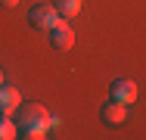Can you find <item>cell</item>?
<instances>
[{"label": "cell", "instance_id": "cell-1", "mask_svg": "<svg viewBox=\"0 0 146 140\" xmlns=\"http://www.w3.org/2000/svg\"><path fill=\"white\" fill-rule=\"evenodd\" d=\"M19 131H25V128H47L50 131V112L44 103H25V106H19Z\"/></svg>", "mask_w": 146, "mask_h": 140}, {"label": "cell", "instance_id": "cell-2", "mask_svg": "<svg viewBox=\"0 0 146 140\" xmlns=\"http://www.w3.org/2000/svg\"><path fill=\"white\" fill-rule=\"evenodd\" d=\"M28 19H31V25L37 31H50L59 22V13H56V6H50V3H37V6H31Z\"/></svg>", "mask_w": 146, "mask_h": 140}, {"label": "cell", "instance_id": "cell-3", "mask_svg": "<svg viewBox=\"0 0 146 140\" xmlns=\"http://www.w3.org/2000/svg\"><path fill=\"white\" fill-rule=\"evenodd\" d=\"M47 34H50V44H53L56 50H62V53L75 47V31L68 28V19H59V22L50 28Z\"/></svg>", "mask_w": 146, "mask_h": 140}, {"label": "cell", "instance_id": "cell-4", "mask_svg": "<svg viewBox=\"0 0 146 140\" xmlns=\"http://www.w3.org/2000/svg\"><path fill=\"white\" fill-rule=\"evenodd\" d=\"M19 106H22V93L13 84H0V112L13 115V112H19Z\"/></svg>", "mask_w": 146, "mask_h": 140}, {"label": "cell", "instance_id": "cell-5", "mask_svg": "<svg viewBox=\"0 0 146 140\" xmlns=\"http://www.w3.org/2000/svg\"><path fill=\"white\" fill-rule=\"evenodd\" d=\"M112 100L131 106V103L137 100V84L131 81V78H118V81H112Z\"/></svg>", "mask_w": 146, "mask_h": 140}, {"label": "cell", "instance_id": "cell-6", "mask_svg": "<svg viewBox=\"0 0 146 140\" xmlns=\"http://www.w3.org/2000/svg\"><path fill=\"white\" fill-rule=\"evenodd\" d=\"M100 115H103L106 125H124V118H127V106L118 103V100H109V103L100 109Z\"/></svg>", "mask_w": 146, "mask_h": 140}, {"label": "cell", "instance_id": "cell-7", "mask_svg": "<svg viewBox=\"0 0 146 140\" xmlns=\"http://www.w3.org/2000/svg\"><path fill=\"white\" fill-rule=\"evenodd\" d=\"M53 6H56L59 19H75L81 13V0H53Z\"/></svg>", "mask_w": 146, "mask_h": 140}, {"label": "cell", "instance_id": "cell-8", "mask_svg": "<svg viewBox=\"0 0 146 140\" xmlns=\"http://www.w3.org/2000/svg\"><path fill=\"white\" fill-rule=\"evenodd\" d=\"M13 137H19V125L13 121V115L0 112V140H13Z\"/></svg>", "mask_w": 146, "mask_h": 140}, {"label": "cell", "instance_id": "cell-9", "mask_svg": "<svg viewBox=\"0 0 146 140\" xmlns=\"http://www.w3.org/2000/svg\"><path fill=\"white\" fill-rule=\"evenodd\" d=\"M19 137H25V140H44V137H47V128H25Z\"/></svg>", "mask_w": 146, "mask_h": 140}, {"label": "cell", "instance_id": "cell-10", "mask_svg": "<svg viewBox=\"0 0 146 140\" xmlns=\"http://www.w3.org/2000/svg\"><path fill=\"white\" fill-rule=\"evenodd\" d=\"M16 3H19V0H0V6H6V9H13Z\"/></svg>", "mask_w": 146, "mask_h": 140}, {"label": "cell", "instance_id": "cell-11", "mask_svg": "<svg viewBox=\"0 0 146 140\" xmlns=\"http://www.w3.org/2000/svg\"><path fill=\"white\" fill-rule=\"evenodd\" d=\"M0 84H3V72H0Z\"/></svg>", "mask_w": 146, "mask_h": 140}]
</instances>
